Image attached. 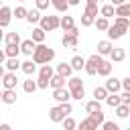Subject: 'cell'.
<instances>
[{"instance_id":"30","label":"cell","mask_w":130,"mask_h":130,"mask_svg":"<svg viewBox=\"0 0 130 130\" xmlns=\"http://www.w3.org/2000/svg\"><path fill=\"white\" fill-rule=\"evenodd\" d=\"M95 26H98V30H108V28H110V20H108V16H100V18H95Z\"/></svg>"},{"instance_id":"6","label":"cell","mask_w":130,"mask_h":130,"mask_svg":"<svg viewBox=\"0 0 130 130\" xmlns=\"http://www.w3.org/2000/svg\"><path fill=\"white\" fill-rule=\"evenodd\" d=\"M41 26H43L45 30H55V28H61V18H59V16H53V14L43 16V18H41Z\"/></svg>"},{"instance_id":"11","label":"cell","mask_w":130,"mask_h":130,"mask_svg":"<svg viewBox=\"0 0 130 130\" xmlns=\"http://www.w3.org/2000/svg\"><path fill=\"white\" fill-rule=\"evenodd\" d=\"M106 87H108V91H110V93H118V91L122 89V81H120L118 77H108Z\"/></svg>"},{"instance_id":"14","label":"cell","mask_w":130,"mask_h":130,"mask_svg":"<svg viewBox=\"0 0 130 130\" xmlns=\"http://www.w3.org/2000/svg\"><path fill=\"white\" fill-rule=\"evenodd\" d=\"M49 116H51V120H53V122H63L67 114L63 112V108H61V106H57V108H51Z\"/></svg>"},{"instance_id":"2","label":"cell","mask_w":130,"mask_h":130,"mask_svg":"<svg viewBox=\"0 0 130 130\" xmlns=\"http://www.w3.org/2000/svg\"><path fill=\"white\" fill-rule=\"evenodd\" d=\"M95 18H98V0H87L85 12L81 14V24L91 26V24H95Z\"/></svg>"},{"instance_id":"40","label":"cell","mask_w":130,"mask_h":130,"mask_svg":"<svg viewBox=\"0 0 130 130\" xmlns=\"http://www.w3.org/2000/svg\"><path fill=\"white\" fill-rule=\"evenodd\" d=\"M63 126H65V130H73L77 124H75V120L73 118H69V116H65V120H63Z\"/></svg>"},{"instance_id":"42","label":"cell","mask_w":130,"mask_h":130,"mask_svg":"<svg viewBox=\"0 0 130 130\" xmlns=\"http://www.w3.org/2000/svg\"><path fill=\"white\" fill-rule=\"evenodd\" d=\"M120 98H122V104H128L130 106V91L128 89H124V93H120Z\"/></svg>"},{"instance_id":"35","label":"cell","mask_w":130,"mask_h":130,"mask_svg":"<svg viewBox=\"0 0 130 130\" xmlns=\"http://www.w3.org/2000/svg\"><path fill=\"white\" fill-rule=\"evenodd\" d=\"M130 114V106L128 104H120V106H116V116L118 118H126Z\"/></svg>"},{"instance_id":"19","label":"cell","mask_w":130,"mask_h":130,"mask_svg":"<svg viewBox=\"0 0 130 130\" xmlns=\"http://www.w3.org/2000/svg\"><path fill=\"white\" fill-rule=\"evenodd\" d=\"M2 102H4V104H14V102H16V91L4 87V91H2Z\"/></svg>"},{"instance_id":"25","label":"cell","mask_w":130,"mask_h":130,"mask_svg":"<svg viewBox=\"0 0 130 130\" xmlns=\"http://www.w3.org/2000/svg\"><path fill=\"white\" fill-rule=\"evenodd\" d=\"M106 104H108L110 108H116V106H120V104H122V98H120L118 93H108V98H106Z\"/></svg>"},{"instance_id":"46","label":"cell","mask_w":130,"mask_h":130,"mask_svg":"<svg viewBox=\"0 0 130 130\" xmlns=\"http://www.w3.org/2000/svg\"><path fill=\"white\" fill-rule=\"evenodd\" d=\"M124 2H126V0H112V4H114V6H120V4H124Z\"/></svg>"},{"instance_id":"31","label":"cell","mask_w":130,"mask_h":130,"mask_svg":"<svg viewBox=\"0 0 130 130\" xmlns=\"http://www.w3.org/2000/svg\"><path fill=\"white\" fill-rule=\"evenodd\" d=\"M35 65H37V61H35V59H32V61H24L20 69H22V71H24L26 75H32V73H35V69H37Z\"/></svg>"},{"instance_id":"41","label":"cell","mask_w":130,"mask_h":130,"mask_svg":"<svg viewBox=\"0 0 130 130\" xmlns=\"http://www.w3.org/2000/svg\"><path fill=\"white\" fill-rule=\"evenodd\" d=\"M102 128H104V130H118V124H116V122H104Z\"/></svg>"},{"instance_id":"3","label":"cell","mask_w":130,"mask_h":130,"mask_svg":"<svg viewBox=\"0 0 130 130\" xmlns=\"http://www.w3.org/2000/svg\"><path fill=\"white\" fill-rule=\"evenodd\" d=\"M53 75H55L53 67H51L49 63H45V65L41 67V71H39V79H37L39 87H41V89H47V87L51 85V77H53Z\"/></svg>"},{"instance_id":"16","label":"cell","mask_w":130,"mask_h":130,"mask_svg":"<svg viewBox=\"0 0 130 130\" xmlns=\"http://www.w3.org/2000/svg\"><path fill=\"white\" fill-rule=\"evenodd\" d=\"M98 126H100V124H98L91 116H87V118L79 124V128H81V130H98Z\"/></svg>"},{"instance_id":"47","label":"cell","mask_w":130,"mask_h":130,"mask_svg":"<svg viewBox=\"0 0 130 130\" xmlns=\"http://www.w3.org/2000/svg\"><path fill=\"white\" fill-rule=\"evenodd\" d=\"M69 4H71V6H77V4H79V0H69Z\"/></svg>"},{"instance_id":"28","label":"cell","mask_w":130,"mask_h":130,"mask_svg":"<svg viewBox=\"0 0 130 130\" xmlns=\"http://www.w3.org/2000/svg\"><path fill=\"white\" fill-rule=\"evenodd\" d=\"M4 51H6V55H8V57H18V53H22L20 45H14V43H12V45H6V49H4Z\"/></svg>"},{"instance_id":"1","label":"cell","mask_w":130,"mask_h":130,"mask_svg":"<svg viewBox=\"0 0 130 130\" xmlns=\"http://www.w3.org/2000/svg\"><path fill=\"white\" fill-rule=\"evenodd\" d=\"M32 59L37 61V65L51 63V61L55 59V51H53L51 47H47V45L39 43V45H37V49H35V53H32Z\"/></svg>"},{"instance_id":"23","label":"cell","mask_w":130,"mask_h":130,"mask_svg":"<svg viewBox=\"0 0 130 130\" xmlns=\"http://www.w3.org/2000/svg\"><path fill=\"white\" fill-rule=\"evenodd\" d=\"M85 61H87V59H83V57L75 55V57H73V59H71L69 63L73 65V69H75V71H79V69H85Z\"/></svg>"},{"instance_id":"5","label":"cell","mask_w":130,"mask_h":130,"mask_svg":"<svg viewBox=\"0 0 130 130\" xmlns=\"http://www.w3.org/2000/svg\"><path fill=\"white\" fill-rule=\"evenodd\" d=\"M104 59H102V55L98 53V55H91L87 61H85V73L87 75H95L98 73V69H100V63H102Z\"/></svg>"},{"instance_id":"36","label":"cell","mask_w":130,"mask_h":130,"mask_svg":"<svg viewBox=\"0 0 130 130\" xmlns=\"http://www.w3.org/2000/svg\"><path fill=\"white\" fill-rule=\"evenodd\" d=\"M116 16H130V4L124 2V4L116 6Z\"/></svg>"},{"instance_id":"44","label":"cell","mask_w":130,"mask_h":130,"mask_svg":"<svg viewBox=\"0 0 130 130\" xmlns=\"http://www.w3.org/2000/svg\"><path fill=\"white\" fill-rule=\"evenodd\" d=\"M61 108H63V112H65L67 116L73 112V108H71V104H69V102H63V104H61Z\"/></svg>"},{"instance_id":"22","label":"cell","mask_w":130,"mask_h":130,"mask_svg":"<svg viewBox=\"0 0 130 130\" xmlns=\"http://www.w3.org/2000/svg\"><path fill=\"white\" fill-rule=\"evenodd\" d=\"M51 87H53V89H57V87H65V75H61V73L53 75V77H51Z\"/></svg>"},{"instance_id":"7","label":"cell","mask_w":130,"mask_h":130,"mask_svg":"<svg viewBox=\"0 0 130 130\" xmlns=\"http://www.w3.org/2000/svg\"><path fill=\"white\" fill-rule=\"evenodd\" d=\"M77 37H79V28H77V26H73L71 30H67V32L63 35V41H61V43H63L65 47L75 49V47H77Z\"/></svg>"},{"instance_id":"13","label":"cell","mask_w":130,"mask_h":130,"mask_svg":"<svg viewBox=\"0 0 130 130\" xmlns=\"http://www.w3.org/2000/svg\"><path fill=\"white\" fill-rule=\"evenodd\" d=\"M20 49H22V53H24V55H32V53H35V49H37V41L26 39V41H22V43H20Z\"/></svg>"},{"instance_id":"18","label":"cell","mask_w":130,"mask_h":130,"mask_svg":"<svg viewBox=\"0 0 130 130\" xmlns=\"http://www.w3.org/2000/svg\"><path fill=\"white\" fill-rule=\"evenodd\" d=\"M4 67H6V71H16L18 67H22V63H18V57H8Z\"/></svg>"},{"instance_id":"37","label":"cell","mask_w":130,"mask_h":130,"mask_svg":"<svg viewBox=\"0 0 130 130\" xmlns=\"http://www.w3.org/2000/svg\"><path fill=\"white\" fill-rule=\"evenodd\" d=\"M41 14H39V8H35V10H28V16H26V20L30 22V24H35V22H41Z\"/></svg>"},{"instance_id":"15","label":"cell","mask_w":130,"mask_h":130,"mask_svg":"<svg viewBox=\"0 0 130 130\" xmlns=\"http://www.w3.org/2000/svg\"><path fill=\"white\" fill-rule=\"evenodd\" d=\"M73 71H75V69H73L71 63H59V65H57V73H61V75H65V77H71Z\"/></svg>"},{"instance_id":"26","label":"cell","mask_w":130,"mask_h":130,"mask_svg":"<svg viewBox=\"0 0 130 130\" xmlns=\"http://www.w3.org/2000/svg\"><path fill=\"white\" fill-rule=\"evenodd\" d=\"M100 12H102V16H116V6L114 4H104L102 8H100Z\"/></svg>"},{"instance_id":"8","label":"cell","mask_w":130,"mask_h":130,"mask_svg":"<svg viewBox=\"0 0 130 130\" xmlns=\"http://www.w3.org/2000/svg\"><path fill=\"white\" fill-rule=\"evenodd\" d=\"M16 73L14 71H4L2 73V85L6 87V89H14L16 87Z\"/></svg>"},{"instance_id":"10","label":"cell","mask_w":130,"mask_h":130,"mask_svg":"<svg viewBox=\"0 0 130 130\" xmlns=\"http://www.w3.org/2000/svg\"><path fill=\"white\" fill-rule=\"evenodd\" d=\"M126 32H128V30H126L124 26L116 24V22H114V24H110V28H108V37H110V39H114V41H116V39H122Z\"/></svg>"},{"instance_id":"33","label":"cell","mask_w":130,"mask_h":130,"mask_svg":"<svg viewBox=\"0 0 130 130\" xmlns=\"http://www.w3.org/2000/svg\"><path fill=\"white\" fill-rule=\"evenodd\" d=\"M108 93H110V91H108V87H106V85H104V87H95V89H93V98H95V100H100V102H102V100H106V98H108Z\"/></svg>"},{"instance_id":"9","label":"cell","mask_w":130,"mask_h":130,"mask_svg":"<svg viewBox=\"0 0 130 130\" xmlns=\"http://www.w3.org/2000/svg\"><path fill=\"white\" fill-rule=\"evenodd\" d=\"M53 98H55L59 104L73 100V98H71V89H65V87H57V89H53Z\"/></svg>"},{"instance_id":"45","label":"cell","mask_w":130,"mask_h":130,"mask_svg":"<svg viewBox=\"0 0 130 130\" xmlns=\"http://www.w3.org/2000/svg\"><path fill=\"white\" fill-rule=\"evenodd\" d=\"M122 87H124V89H128V91H130V75H128V77H126V79H122Z\"/></svg>"},{"instance_id":"32","label":"cell","mask_w":130,"mask_h":130,"mask_svg":"<svg viewBox=\"0 0 130 130\" xmlns=\"http://www.w3.org/2000/svg\"><path fill=\"white\" fill-rule=\"evenodd\" d=\"M37 87H39V83H37V81H32V79H24V81H22V89H24L26 93H32Z\"/></svg>"},{"instance_id":"20","label":"cell","mask_w":130,"mask_h":130,"mask_svg":"<svg viewBox=\"0 0 130 130\" xmlns=\"http://www.w3.org/2000/svg\"><path fill=\"white\" fill-rule=\"evenodd\" d=\"M4 43H6V45H12V43H14V45H20L22 41H20V35H18V32H6V35H4Z\"/></svg>"},{"instance_id":"12","label":"cell","mask_w":130,"mask_h":130,"mask_svg":"<svg viewBox=\"0 0 130 130\" xmlns=\"http://www.w3.org/2000/svg\"><path fill=\"white\" fill-rule=\"evenodd\" d=\"M10 16H12V10H10V6H2V8H0V26H8V22H10Z\"/></svg>"},{"instance_id":"43","label":"cell","mask_w":130,"mask_h":130,"mask_svg":"<svg viewBox=\"0 0 130 130\" xmlns=\"http://www.w3.org/2000/svg\"><path fill=\"white\" fill-rule=\"evenodd\" d=\"M49 2H51V0H37V8H39V10L49 8Z\"/></svg>"},{"instance_id":"38","label":"cell","mask_w":130,"mask_h":130,"mask_svg":"<svg viewBox=\"0 0 130 130\" xmlns=\"http://www.w3.org/2000/svg\"><path fill=\"white\" fill-rule=\"evenodd\" d=\"M75 24H73V18L71 16H63L61 18V28H63V32H67V30H71Z\"/></svg>"},{"instance_id":"27","label":"cell","mask_w":130,"mask_h":130,"mask_svg":"<svg viewBox=\"0 0 130 130\" xmlns=\"http://www.w3.org/2000/svg\"><path fill=\"white\" fill-rule=\"evenodd\" d=\"M45 28L43 26H37V28H32V41H37V43H43L45 41Z\"/></svg>"},{"instance_id":"4","label":"cell","mask_w":130,"mask_h":130,"mask_svg":"<svg viewBox=\"0 0 130 130\" xmlns=\"http://www.w3.org/2000/svg\"><path fill=\"white\" fill-rule=\"evenodd\" d=\"M69 89H71V98L73 100H83L85 98V89H83V81L79 79V77H69Z\"/></svg>"},{"instance_id":"24","label":"cell","mask_w":130,"mask_h":130,"mask_svg":"<svg viewBox=\"0 0 130 130\" xmlns=\"http://www.w3.org/2000/svg\"><path fill=\"white\" fill-rule=\"evenodd\" d=\"M110 73H112V63H110V61H102V63H100V69H98V75L108 77Z\"/></svg>"},{"instance_id":"34","label":"cell","mask_w":130,"mask_h":130,"mask_svg":"<svg viewBox=\"0 0 130 130\" xmlns=\"http://www.w3.org/2000/svg\"><path fill=\"white\" fill-rule=\"evenodd\" d=\"M98 110H102V104H100V100H91V102H87V104H85V112H87V114H91V112H98Z\"/></svg>"},{"instance_id":"17","label":"cell","mask_w":130,"mask_h":130,"mask_svg":"<svg viewBox=\"0 0 130 130\" xmlns=\"http://www.w3.org/2000/svg\"><path fill=\"white\" fill-rule=\"evenodd\" d=\"M112 49H114V47H112L110 41H100V43H98V53H100V55H110Z\"/></svg>"},{"instance_id":"21","label":"cell","mask_w":130,"mask_h":130,"mask_svg":"<svg viewBox=\"0 0 130 130\" xmlns=\"http://www.w3.org/2000/svg\"><path fill=\"white\" fill-rule=\"evenodd\" d=\"M110 59H112V61H116V63H120V61H124V59H126V51H124V49H112Z\"/></svg>"},{"instance_id":"48","label":"cell","mask_w":130,"mask_h":130,"mask_svg":"<svg viewBox=\"0 0 130 130\" xmlns=\"http://www.w3.org/2000/svg\"><path fill=\"white\" fill-rule=\"evenodd\" d=\"M18 2H26V0H18Z\"/></svg>"},{"instance_id":"39","label":"cell","mask_w":130,"mask_h":130,"mask_svg":"<svg viewBox=\"0 0 130 130\" xmlns=\"http://www.w3.org/2000/svg\"><path fill=\"white\" fill-rule=\"evenodd\" d=\"M14 16H16V18H26V16H28V10H26L24 6H16V8H14Z\"/></svg>"},{"instance_id":"29","label":"cell","mask_w":130,"mask_h":130,"mask_svg":"<svg viewBox=\"0 0 130 130\" xmlns=\"http://www.w3.org/2000/svg\"><path fill=\"white\" fill-rule=\"evenodd\" d=\"M51 4L55 6V10H59V12H65L71 4H69V0H51Z\"/></svg>"}]
</instances>
